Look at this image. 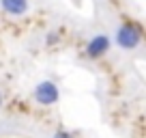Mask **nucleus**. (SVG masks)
<instances>
[{"label": "nucleus", "mask_w": 146, "mask_h": 138, "mask_svg": "<svg viewBox=\"0 0 146 138\" xmlns=\"http://www.w3.org/2000/svg\"><path fill=\"white\" fill-rule=\"evenodd\" d=\"M116 43H118L123 50H133V48L140 43V28L135 24H123V26L116 30Z\"/></svg>", "instance_id": "f257e3e1"}, {"label": "nucleus", "mask_w": 146, "mask_h": 138, "mask_svg": "<svg viewBox=\"0 0 146 138\" xmlns=\"http://www.w3.org/2000/svg\"><path fill=\"white\" fill-rule=\"evenodd\" d=\"M60 93H58V86H56L54 82H50V80H43V82L36 84L35 88V99L39 101V104H43V106H54L56 101H58Z\"/></svg>", "instance_id": "f03ea898"}, {"label": "nucleus", "mask_w": 146, "mask_h": 138, "mask_svg": "<svg viewBox=\"0 0 146 138\" xmlns=\"http://www.w3.org/2000/svg\"><path fill=\"white\" fill-rule=\"evenodd\" d=\"M108 50H110V39L105 37V35H95L86 46V52H88L90 58H99V56H103Z\"/></svg>", "instance_id": "7ed1b4c3"}, {"label": "nucleus", "mask_w": 146, "mask_h": 138, "mask_svg": "<svg viewBox=\"0 0 146 138\" xmlns=\"http://www.w3.org/2000/svg\"><path fill=\"white\" fill-rule=\"evenodd\" d=\"M0 7L9 15H24L28 11V0H0Z\"/></svg>", "instance_id": "20e7f679"}, {"label": "nucleus", "mask_w": 146, "mask_h": 138, "mask_svg": "<svg viewBox=\"0 0 146 138\" xmlns=\"http://www.w3.org/2000/svg\"><path fill=\"white\" fill-rule=\"evenodd\" d=\"M54 138H73V136H71V134H67V132H58Z\"/></svg>", "instance_id": "39448f33"}, {"label": "nucleus", "mask_w": 146, "mask_h": 138, "mask_svg": "<svg viewBox=\"0 0 146 138\" xmlns=\"http://www.w3.org/2000/svg\"><path fill=\"white\" fill-rule=\"evenodd\" d=\"M0 104H2V97H0Z\"/></svg>", "instance_id": "423d86ee"}]
</instances>
